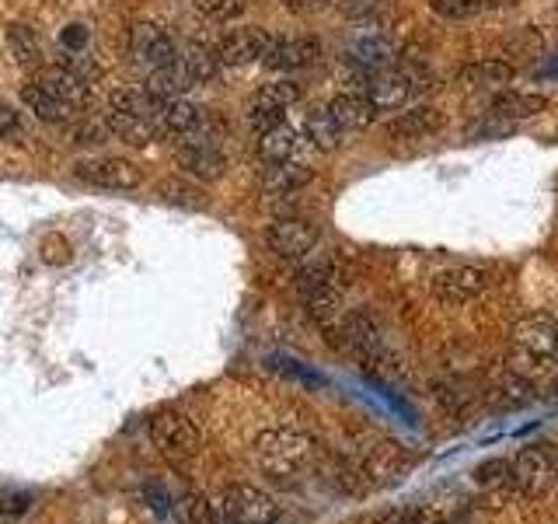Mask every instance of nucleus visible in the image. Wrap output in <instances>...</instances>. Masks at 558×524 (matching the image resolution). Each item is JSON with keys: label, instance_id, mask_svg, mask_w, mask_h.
Segmentation results:
<instances>
[{"label": "nucleus", "instance_id": "22", "mask_svg": "<svg viewBox=\"0 0 558 524\" xmlns=\"http://www.w3.org/2000/svg\"><path fill=\"white\" fill-rule=\"evenodd\" d=\"M105 127H109V133L116 140H122V144H133V147H147L154 140V133H157L154 119L130 112V109H112V105H109V116H105Z\"/></svg>", "mask_w": 558, "mask_h": 524}, {"label": "nucleus", "instance_id": "33", "mask_svg": "<svg viewBox=\"0 0 558 524\" xmlns=\"http://www.w3.org/2000/svg\"><path fill=\"white\" fill-rule=\"evenodd\" d=\"M109 127H105V119H87V122H77L74 127V144H84V147H98V144H109Z\"/></svg>", "mask_w": 558, "mask_h": 524}, {"label": "nucleus", "instance_id": "31", "mask_svg": "<svg viewBox=\"0 0 558 524\" xmlns=\"http://www.w3.org/2000/svg\"><path fill=\"white\" fill-rule=\"evenodd\" d=\"M192 8H196L206 22H234V17L244 14V0H192Z\"/></svg>", "mask_w": 558, "mask_h": 524}, {"label": "nucleus", "instance_id": "15", "mask_svg": "<svg viewBox=\"0 0 558 524\" xmlns=\"http://www.w3.org/2000/svg\"><path fill=\"white\" fill-rule=\"evenodd\" d=\"M269 46V32H262L258 25L238 28L231 35H223L217 43V60L220 67H248V63H262V52Z\"/></svg>", "mask_w": 558, "mask_h": 524}, {"label": "nucleus", "instance_id": "27", "mask_svg": "<svg viewBox=\"0 0 558 524\" xmlns=\"http://www.w3.org/2000/svg\"><path fill=\"white\" fill-rule=\"evenodd\" d=\"M179 63L185 67V74L192 78V84H206L220 74V60H217V46L206 43H189L179 52Z\"/></svg>", "mask_w": 558, "mask_h": 524}, {"label": "nucleus", "instance_id": "10", "mask_svg": "<svg viewBox=\"0 0 558 524\" xmlns=\"http://www.w3.org/2000/svg\"><path fill=\"white\" fill-rule=\"evenodd\" d=\"M488 279H493V273H488L485 266L461 262V266H447L440 273H433L429 290H433L436 301H444V305H468L488 290Z\"/></svg>", "mask_w": 558, "mask_h": 524}, {"label": "nucleus", "instance_id": "4", "mask_svg": "<svg viewBox=\"0 0 558 524\" xmlns=\"http://www.w3.org/2000/svg\"><path fill=\"white\" fill-rule=\"evenodd\" d=\"M150 441H154L157 454H161L168 465L182 468L185 462L199 458L203 430H199V424L192 416H185L179 409H161L150 419Z\"/></svg>", "mask_w": 558, "mask_h": 524}, {"label": "nucleus", "instance_id": "23", "mask_svg": "<svg viewBox=\"0 0 558 524\" xmlns=\"http://www.w3.org/2000/svg\"><path fill=\"white\" fill-rule=\"evenodd\" d=\"M22 102H25L28 112H35L43 122H52V127H63V122H70L77 116V109H70L66 102H60L52 92H46L39 81H28L22 87Z\"/></svg>", "mask_w": 558, "mask_h": 524}, {"label": "nucleus", "instance_id": "18", "mask_svg": "<svg viewBox=\"0 0 558 524\" xmlns=\"http://www.w3.org/2000/svg\"><path fill=\"white\" fill-rule=\"evenodd\" d=\"M311 179H314V171L304 162H279L258 171V189L266 192V196L283 200V196H296Z\"/></svg>", "mask_w": 558, "mask_h": 524}, {"label": "nucleus", "instance_id": "16", "mask_svg": "<svg viewBox=\"0 0 558 524\" xmlns=\"http://www.w3.org/2000/svg\"><path fill=\"white\" fill-rule=\"evenodd\" d=\"M345 57L363 70H380V67L391 63L395 46H391L388 35H384L380 28H374V22H371V25H360L353 39L345 43Z\"/></svg>", "mask_w": 558, "mask_h": 524}, {"label": "nucleus", "instance_id": "2", "mask_svg": "<svg viewBox=\"0 0 558 524\" xmlns=\"http://www.w3.org/2000/svg\"><path fill=\"white\" fill-rule=\"evenodd\" d=\"M314 454L311 433L301 427H269L255 437V458L262 472H269L276 479H290L296 476Z\"/></svg>", "mask_w": 558, "mask_h": 524}, {"label": "nucleus", "instance_id": "19", "mask_svg": "<svg viewBox=\"0 0 558 524\" xmlns=\"http://www.w3.org/2000/svg\"><path fill=\"white\" fill-rule=\"evenodd\" d=\"M35 81H39L46 92L57 95L60 102H66L70 109H77V112L92 105V87H87V81L70 67H46Z\"/></svg>", "mask_w": 558, "mask_h": 524}, {"label": "nucleus", "instance_id": "9", "mask_svg": "<svg viewBox=\"0 0 558 524\" xmlns=\"http://www.w3.org/2000/svg\"><path fill=\"white\" fill-rule=\"evenodd\" d=\"M266 245L276 259H287V262H301L307 259L314 249H318V227H314L307 217H276L266 227Z\"/></svg>", "mask_w": 558, "mask_h": 524}, {"label": "nucleus", "instance_id": "11", "mask_svg": "<svg viewBox=\"0 0 558 524\" xmlns=\"http://www.w3.org/2000/svg\"><path fill=\"white\" fill-rule=\"evenodd\" d=\"M296 102H301V84H296V81L279 78V81L262 84L258 92L252 95V102H248V127L255 133L276 127V122H283L287 109Z\"/></svg>", "mask_w": 558, "mask_h": 524}, {"label": "nucleus", "instance_id": "6", "mask_svg": "<svg viewBox=\"0 0 558 524\" xmlns=\"http://www.w3.org/2000/svg\"><path fill=\"white\" fill-rule=\"evenodd\" d=\"M328 332H331V340H336L342 349H349L356 360H363V364L384 360V329H380V322L374 319L371 311L342 314V319Z\"/></svg>", "mask_w": 558, "mask_h": 524}, {"label": "nucleus", "instance_id": "17", "mask_svg": "<svg viewBox=\"0 0 558 524\" xmlns=\"http://www.w3.org/2000/svg\"><path fill=\"white\" fill-rule=\"evenodd\" d=\"M255 151L262 165H279V162H296V154L304 147V133L290 127V122H276V127L255 133Z\"/></svg>", "mask_w": 558, "mask_h": 524}, {"label": "nucleus", "instance_id": "32", "mask_svg": "<svg viewBox=\"0 0 558 524\" xmlns=\"http://www.w3.org/2000/svg\"><path fill=\"white\" fill-rule=\"evenodd\" d=\"M429 8L447 22H464V17H475L485 8V0H429Z\"/></svg>", "mask_w": 558, "mask_h": 524}, {"label": "nucleus", "instance_id": "20", "mask_svg": "<svg viewBox=\"0 0 558 524\" xmlns=\"http://www.w3.org/2000/svg\"><path fill=\"white\" fill-rule=\"evenodd\" d=\"M444 130V116L433 105H415L409 112H398L388 122V136L395 140H429Z\"/></svg>", "mask_w": 558, "mask_h": 524}, {"label": "nucleus", "instance_id": "8", "mask_svg": "<svg viewBox=\"0 0 558 524\" xmlns=\"http://www.w3.org/2000/svg\"><path fill=\"white\" fill-rule=\"evenodd\" d=\"M74 179L105 192H130L144 186V171L130 157H87L74 165Z\"/></svg>", "mask_w": 558, "mask_h": 524}, {"label": "nucleus", "instance_id": "25", "mask_svg": "<svg viewBox=\"0 0 558 524\" xmlns=\"http://www.w3.org/2000/svg\"><path fill=\"white\" fill-rule=\"evenodd\" d=\"M192 87V78L185 74V67L174 60V63H165V67H154L147 70V87L144 92L154 95L157 102H168V98H182Z\"/></svg>", "mask_w": 558, "mask_h": 524}, {"label": "nucleus", "instance_id": "14", "mask_svg": "<svg viewBox=\"0 0 558 524\" xmlns=\"http://www.w3.org/2000/svg\"><path fill=\"white\" fill-rule=\"evenodd\" d=\"M318 57H322L318 39H307V35H269L262 63L272 70H304L311 63H318Z\"/></svg>", "mask_w": 558, "mask_h": 524}, {"label": "nucleus", "instance_id": "7", "mask_svg": "<svg viewBox=\"0 0 558 524\" xmlns=\"http://www.w3.org/2000/svg\"><path fill=\"white\" fill-rule=\"evenodd\" d=\"M510 486L523 500H541L558 486V462L541 448H523L510 462Z\"/></svg>", "mask_w": 558, "mask_h": 524}, {"label": "nucleus", "instance_id": "30", "mask_svg": "<svg viewBox=\"0 0 558 524\" xmlns=\"http://www.w3.org/2000/svg\"><path fill=\"white\" fill-rule=\"evenodd\" d=\"M4 49H8V57L22 67L39 63V35H35L28 25H11L4 32Z\"/></svg>", "mask_w": 558, "mask_h": 524}, {"label": "nucleus", "instance_id": "3", "mask_svg": "<svg viewBox=\"0 0 558 524\" xmlns=\"http://www.w3.org/2000/svg\"><path fill=\"white\" fill-rule=\"evenodd\" d=\"M510 346L517 371H523V367H531L534 374L548 371L551 360H558V322L545 311L523 314L510 332Z\"/></svg>", "mask_w": 558, "mask_h": 524}, {"label": "nucleus", "instance_id": "26", "mask_svg": "<svg viewBox=\"0 0 558 524\" xmlns=\"http://www.w3.org/2000/svg\"><path fill=\"white\" fill-rule=\"evenodd\" d=\"M304 140L314 151H336L342 144V130H339V122L331 119L328 105H318V109L307 112V119H304Z\"/></svg>", "mask_w": 558, "mask_h": 524}, {"label": "nucleus", "instance_id": "36", "mask_svg": "<svg viewBox=\"0 0 558 524\" xmlns=\"http://www.w3.org/2000/svg\"><path fill=\"white\" fill-rule=\"evenodd\" d=\"M478 483L482 486H510V462L506 458H493L478 468Z\"/></svg>", "mask_w": 558, "mask_h": 524}, {"label": "nucleus", "instance_id": "34", "mask_svg": "<svg viewBox=\"0 0 558 524\" xmlns=\"http://www.w3.org/2000/svg\"><path fill=\"white\" fill-rule=\"evenodd\" d=\"M380 524H440V514L429 507H401V511L384 514Z\"/></svg>", "mask_w": 558, "mask_h": 524}, {"label": "nucleus", "instance_id": "13", "mask_svg": "<svg viewBox=\"0 0 558 524\" xmlns=\"http://www.w3.org/2000/svg\"><path fill=\"white\" fill-rule=\"evenodd\" d=\"M174 165H179L189 179L217 182L227 171V157H223L220 144H206V140H179V147H174Z\"/></svg>", "mask_w": 558, "mask_h": 524}, {"label": "nucleus", "instance_id": "29", "mask_svg": "<svg viewBox=\"0 0 558 524\" xmlns=\"http://www.w3.org/2000/svg\"><path fill=\"white\" fill-rule=\"evenodd\" d=\"M531 395H534L531 381L523 378L520 371H506V374H499L496 384H493V398H496V406H502V409H520V406H527Z\"/></svg>", "mask_w": 558, "mask_h": 524}, {"label": "nucleus", "instance_id": "12", "mask_svg": "<svg viewBox=\"0 0 558 524\" xmlns=\"http://www.w3.org/2000/svg\"><path fill=\"white\" fill-rule=\"evenodd\" d=\"M130 52H133V60L147 70L179 60V46H174L171 32L157 22H136L130 28Z\"/></svg>", "mask_w": 558, "mask_h": 524}, {"label": "nucleus", "instance_id": "1", "mask_svg": "<svg viewBox=\"0 0 558 524\" xmlns=\"http://www.w3.org/2000/svg\"><path fill=\"white\" fill-rule=\"evenodd\" d=\"M296 287L304 294V311L307 319L318 329H331L342 319V294H345V276L331 259L325 262H311L301 270Z\"/></svg>", "mask_w": 558, "mask_h": 524}, {"label": "nucleus", "instance_id": "21", "mask_svg": "<svg viewBox=\"0 0 558 524\" xmlns=\"http://www.w3.org/2000/svg\"><path fill=\"white\" fill-rule=\"evenodd\" d=\"M328 112H331V119L339 122V130H342V133L366 130V127H371V122L377 119L374 105L366 102L360 92H342V95H336V98L328 102Z\"/></svg>", "mask_w": 558, "mask_h": 524}, {"label": "nucleus", "instance_id": "28", "mask_svg": "<svg viewBox=\"0 0 558 524\" xmlns=\"http://www.w3.org/2000/svg\"><path fill=\"white\" fill-rule=\"evenodd\" d=\"M513 78H517V67L506 60H478L461 70V84L468 87H502Z\"/></svg>", "mask_w": 558, "mask_h": 524}, {"label": "nucleus", "instance_id": "35", "mask_svg": "<svg viewBox=\"0 0 558 524\" xmlns=\"http://www.w3.org/2000/svg\"><path fill=\"white\" fill-rule=\"evenodd\" d=\"M25 133L22 127V112L14 109V105L8 102H0V144H14L17 136Z\"/></svg>", "mask_w": 558, "mask_h": 524}, {"label": "nucleus", "instance_id": "38", "mask_svg": "<svg viewBox=\"0 0 558 524\" xmlns=\"http://www.w3.org/2000/svg\"><path fill=\"white\" fill-rule=\"evenodd\" d=\"M0 511H4V514H25L28 511V493H14V489L0 493Z\"/></svg>", "mask_w": 558, "mask_h": 524}, {"label": "nucleus", "instance_id": "37", "mask_svg": "<svg viewBox=\"0 0 558 524\" xmlns=\"http://www.w3.org/2000/svg\"><path fill=\"white\" fill-rule=\"evenodd\" d=\"M331 4H336V0H283V8L290 14H318Z\"/></svg>", "mask_w": 558, "mask_h": 524}, {"label": "nucleus", "instance_id": "24", "mask_svg": "<svg viewBox=\"0 0 558 524\" xmlns=\"http://www.w3.org/2000/svg\"><path fill=\"white\" fill-rule=\"evenodd\" d=\"M548 109V98L545 95H534V92H499L493 102H488V112L496 119H531L537 112Z\"/></svg>", "mask_w": 558, "mask_h": 524}, {"label": "nucleus", "instance_id": "5", "mask_svg": "<svg viewBox=\"0 0 558 524\" xmlns=\"http://www.w3.org/2000/svg\"><path fill=\"white\" fill-rule=\"evenodd\" d=\"M214 500L220 507V514L227 517V524H276L279 517V503L266 489L248 486V483L227 486Z\"/></svg>", "mask_w": 558, "mask_h": 524}]
</instances>
